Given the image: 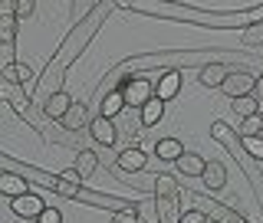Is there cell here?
I'll return each mask as SVG.
<instances>
[{
    "label": "cell",
    "instance_id": "1",
    "mask_svg": "<svg viewBox=\"0 0 263 223\" xmlns=\"http://www.w3.org/2000/svg\"><path fill=\"white\" fill-rule=\"evenodd\" d=\"M96 171H99V154L92 151V148H82V151L76 154V161H72V168H69V171H63L60 177L72 180V184H86V180L92 177Z\"/></svg>",
    "mask_w": 263,
    "mask_h": 223
},
{
    "label": "cell",
    "instance_id": "2",
    "mask_svg": "<svg viewBox=\"0 0 263 223\" xmlns=\"http://www.w3.org/2000/svg\"><path fill=\"white\" fill-rule=\"evenodd\" d=\"M122 95H125V105H128V109H135V112H138V109H145V105L155 98V82H152V79H145V76H135V79L128 82V89H125Z\"/></svg>",
    "mask_w": 263,
    "mask_h": 223
},
{
    "label": "cell",
    "instance_id": "3",
    "mask_svg": "<svg viewBox=\"0 0 263 223\" xmlns=\"http://www.w3.org/2000/svg\"><path fill=\"white\" fill-rule=\"evenodd\" d=\"M46 207H49V204H46L40 194H33V191L23 194V197H10V210H13L20 220H36Z\"/></svg>",
    "mask_w": 263,
    "mask_h": 223
},
{
    "label": "cell",
    "instance_id": "4",
    "mask_svg": "<svg viewBox=\"0 0 263 223\" xmlns=\"http://www.w3.org/2000/svg\"><path fill=\"white\" fill-rule=\"evenodd\" d=\"M181 89H184V72L175 69V66H171L168 72H161V79L155 82V95H158L161 102H171V98H178Z\"/></svg>",
    "mask_w": 263,
    "mask_h": 223
},
{
    "label": "cell",
    "instance_id": "5",
    "mask_svg": "<svg viewBox=\"0 0 263 223\" xmlns=\"http://www.w3.org/2000/svg\"><path fill=\"white\" fill-rule=\"evenodd\" d=\"M36 177H40V184H43V187L56 191L60 197H69V200H86V197H99V194L82 191V184H72V180H66V177H46V174H36Z\"/></svg>",
    "mask_w": 263,
    "mask_h": 223
},
{
    "label": "cell",
    "instance_id": "6",
    "mask_svg": "<svg viewBox=\"0 0 263 223\" xmlns=\"http://www.w3.org/2000/svg\"><path fill=\"white\" fill-rule=\"evenodd\" d=\"M253 79H257V76H250V72L237 69V72H230V76L224 79L220 92H224L230 102H234V98H240V95H253Z\"/></svg>",
    "mask_w": 263,
    "mask_h": 223
},
{
    "label": "cell",
    "instance_id": "7",
    "mask_svg": "<svg viewBox=\"0 0 263 223\" xmlns=\"http://www.w3.org/2000/svg\"><path fill=\"white\" fill-rule=\"evenodd\" d=\"M89 135H92V141L102 145V148H115V145H119V128H115V121L102 118V115H96V118L89 121Z\"/></svg>",
    "mask_w": 263,
    "mask_h": 223
},
{
    "label": "cell",
    "instance_id": "8",
    "mask_svg": "<svg viewBox=\"0 0 263 223\" xmlns=\"http://www.w3.org/2000/svg\"><path fill=\"white\" fill-rule=\"evenodd\" d=\"M72 109V98L69 92H63V89H56V92H49L46 95V102H43V118L49 121H63V115Z\"/></svg>",
    "mask_w": 263,
    "mask_h": 223
},
{
    "label": "cell",
    "instance_id": "9",
    "mask_svg": "<svg viewBox=\"0 0 263 223\" xmlns=\"http://www.w3.org/2000/svg\"><path fill=\"white\" fill-rule=\"evenodd\" d=\"M145 164H148V154H145V148L132 145V148H125V151L119 154L115 168H119V171H132V174H142V171H145Z\"/></svg>",
    "mask_w": 263,
    "mask_h": 223
},
{
    "label": "cell",
    "instance_id": "10",
    "mask_svg": "<svg viewBox=\"0 0 263 223\" xmlns=\"http://www.w3.org/2000/svg\"><path fill=\"white\" fill-rule=\"evenodd\" d=\"M122 112H128V105H125V95L119 92V89H112V92H105L102 98H99V115L102 118H119Z\"/></svg>",
    "mask_w": 263,
    "mask_h": 223
},
{
    "label": "cell",
    "instance_id": "11",
    "mask_svg": "<svg viewBox=\"0 0 263 223\" xmlns=\"http://www.w3.org/2000/svg\"><path fill=\"white\" fill-rule=\"evenodd\" d=\"M89 121H92V118H89V105L86 102H72V109L63 115L60 125L66 131H82V128H89Z\"/></svg>",
    "mask_w": 263,
    "mask_h": 223
},
{
    "label": "cell",
    "instance_id": "12",
    "mask_svg": "<svg viewBox=\"0 0 263 223\" xmlns=\"http://www.w3.org/2000/svg\"><path fill=\"white\" fill-rule=\"evenodd\" d=\"M230 76V69H227V63H208V66H201V72H197V79H201V86H208V89H220L224 86V79Z\"/></svg>",
    "mask_w": 263,
    "mask_h": 223
},
{
    "label": "cell",
    "instance_id": "13",
    "mask_svg": "<svg viewBox=\"0 0 263 223\" xmlns=\"http://www.w3.org/2000/svg\"><path fill=\"white\" fill-rule=\"evenodd\" d=\"M175 168H178V174H184V177H204L208 161H204L201 154H194V151H184V154L175 161Z\"/></svg>",
    "mask_w": 263,
    "mask_h": 223
},
{
    "label": "cell",
    "instance_id": "14",
    "mask_svg": "<svg viewBox=\"0 0 263 223\" xmlns=\"http://www.w3.org/2000/svg\"><path fill=\"white\" fill-rule=\"evenodd\" d=\"M152 191H155V200H175L178 197V177L175 174H155Z\"/></svg>",
    "mask_w": 263,
    "mask_h": 223
},
{
    "label": "cell",
    "instance_id": "15",
    "mask_svg": "<svg viewBox=\"0 0 263 223\" xmlns=\"http://www.w3.org/2000/svg\"><path fill=\"white\" fill-rule=\"evenodd\" d=\"M0 191H4V197H23V194H30V184H27V177L4 171L0 174Z\"/></svg>",
    "mask_w": 263,
    "mask_h": 223
},
{
    "label": "cell",
    "instance_id": "16",
    "mask_svg": "<svg viewBox=\"0 0 263 223\" xmlns=\"http://www.w3.org/2000/svg\"><path fill=\"white\" fill-rule=\"evenodd\" d=\"M152 151H155V158H158V161H171V164H175L181 154H184V145H181L178 138H161V141H155Z\"/></svg>",
    "mask_w": 263,
    "mask_h": 223
},
{
    "label": "cell",
    "instance_id": "17",
    "mask_svg": "<svg viewBox=\"0 0 263 223\" xmlns=\"http://www.w3.org/2000/svg\"><path fill=\"white\" fill-rule=\"evenodd\" d=\"M204 187H208V194L211 191H224L227 187V168L224 164H217V161L208 164V171H204Z\"/></svg>",
    "mask_w": 263,
    "mask_h": 223
},
{
    "label": "cell",
    "instance_id": "18",
    "mask_svg": "<svg viewBox=\"0 0 263 223\" xmlns=\"http://www.w3.org/2000/svg\"><path fill=\"white\" fill-rule=\"evenodd\" d=\"M164 118V102L158 95L152 98V102L145 105V109H138V121H142V128H152V125H158V121Z\"/></svg>",
    "mask_w": 263,
    "mask_h": 223
},
{
    "label": "cell",
    "instance_id": "19",
    "mask_svg": "<svg viewBox=\"0 0 263 223\" xmlns=\"http://www.w3.org/2000/svg\"><path fill=\"white\" fill-rule=\"evenodd\" d=\"M211 138H214V141H220V145H227L230 151L237 154V131L230 128L227 121H214V125H211Z\"/></svg>",
    "mask_w": 263,
    "mask_h": 223
},
{
    "label": "cell",
    "instance_id": "20",
    "mask_svg": "<svg viewBox=\"0 0 263 223\" xmlns=\"http://www.w3.org/2000/svg\"><path fill=\"white\" fill-rule=\"evenodd\" d=\"M230 105H234V115H237L240 121L260 112V98H257V95H240V98H234Z\"/></svg>",
    "mask_w": 263,
    "mask_h": 223
},
{
    "label": "cell",
    "instance_id": "21",
    "mask_svg": "<svg viewBox=\"0 0 263 223\" xmlns=\"http://www.w3.org/2000/svg\"><path fill=\"white\" fill-rule=\"evenodd\" d=\"M27 79H33V69L23 66V63H13V66L4 69V82H10V86H23Z\"/></svg>",
    "mask_w": 263,
    "mask_h": 223
},
{
    "label": "cell",
    "instance_id": "22",
    "mask_svg": "<svg viewBox=\"0 0 263 223\" xmlns=\"http://www.w3.org/2000/svg\"><path fill=\"white\" fill-rule=\"evenodd\" d=\"M257 135H263V112L240 121V138H257Z\"/></svg>",
    "mask_w": 263,
    "mask_h": 223
},
{
    "label": "cell",
    "instance_id": "23",
    "mask_svg": "<svg viewBox=\"0 0 263 223\" xmlns=\"http://www.w3.org/2000/svg\"><path fill=\"white\" fill-rule=\"evenodd\" d=\"M240 36L247 46H263V23H247L240 30Z\"/></svg>",
    "mask_w": 263,
    "mask_h": 223
},
{
    "label": "cell",
    "instance_id": "24",
    "mask_svg": "<svg viewBox=\"0 0 263 223\" xmlns=\"http://www.w3.org/2000/svg\"><path fill=\"white\" fill-rule=\"evenodd\" d=\"M240 148L250 154L253 161H263V135H257V138H240Z\"/></svg>",
    "mask_w": 263,
    "mask_h": 223
},
{
    "label": "cell",
    "instance_id": "25",
    "mask_svg": "<svg viewBox=\"0 0 263 223\" xmlns=\"http://www.w3.org/2000/svg\"><path fill=\"white\" fill-rule=\"evenodd\" d=\"M16 36V16H0V43H13Z\"/></svg>",
    "mask_w": 263,
    "mask_h": 223
},
{
    "label": "cell",
    "instance_id": "26",
    "mask_svg": "<svg viewBox=\"0 0 263 223\" xmlns=\"http://www.w3.org/2000/svg\"><path fill=\"white\" fill-rule=\"evenodd\" d=\"M142 217H138V204H128V207L115 210L112 213V223H138Z\"/></svg>",
    "mask_w": 263,
    "mask_h": 223
},
{
    "label": "cell",
    "instance_id": "27",
    "mask_svg": "<svg viewBox=\"0 0 263 223\" xmlns=\"http://www.w3.org/2000/svg\"><path fill=\"white\" fill-rule=\"evenodd\" d=\"M211 217H208V213H204V210H181V217H178V223H208Z\"/></svg>",
    "mask_w": 263,
    "mask_h": 223
},
{
    "label": "cell",
    "instance_id": "28",
    "mask_svg": "<svg viewBox=\"0 0 263 223\" xmlns=\"http://www.w3.org/2000/svg\"><path fill=\"white\" fill-rule=\"evenodd\" d=\"M36 223H63V213L56 210V207H46V210L36 217Z\"/></svg>",
    "mask_w": 263,
    "mask_h": 223
},
{
    "label": "cell",
    "instance_id": "29",
    "mask_svg": "<svg viewBox=\"0 0 263 223\" xmlns=\"http://www.w3.org/2000/svg\"><path fill=\"white\" fill-rule=\"evenodd\" d=\"M33 10H36L33 0H20V4H16V16H33Z\"/></svg>",
    "mask_w": 263,
    "mask_h": 223
},
{
    "label": "cell",
    "instance_id": "30",
    "mask_svg": "<svg viewBox=\"0 0 263 223\" xmlns=\"http://www.w3.org/2000/svg\"><path fill=\"white\" fill-rule=\"evenodd\" d=\"M253 95H257L260 102H263V72H260L257 79H253Z\"/></svg>",
    "mask_w": 263,
    "mask_h": 223
},
{
    "label": "cell",
    "instance_id": "31",
    "mask_svg": "<svg viewBox=\"0 0 263 223\" xmlns=\"http://www.w3.org/2000/svg\"><path fill=\"white\" fill-rule=\"evenodd\" d=\"M208 223H220V220H214V217H211V220H208Z\"/></svg>",
    "mask_w": 263,
    "mask_h": 223
},
{
    "label": "cell",
    "instance_id": "32",
    "mask_svg": "<svg viewBox=\"0 0 263 223\" xmlns=\"http://www.w3.org/2000/svg\"><path fill=\"white\" fill-rule=\"evenodd\" d=\"M138 223H145V220H138Z\"/></svg>",
    "mask_w": 263,
    "mask_h": 223
}]
</instances>
